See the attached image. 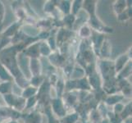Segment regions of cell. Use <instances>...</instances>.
Segmentation results:
<instances>
[{"label":"cell","mask_w":132,"mask_h":123,"mask_svg":"<svg viewBox=\"0 0 132 123\" xmlns=\"http://www.w3.org/2000/svg\"><path fill=\"white\" fill-rule=\"evenodd\" d=\"M24 48H26L24 44H19L6 47L0 51V62L7 68L18 86L22 89L30 85L29 80L22 72L17 62V54Z\"/></svg>","instance_id":"1"},{"label":"cell","mask_w":132,"mask_h":123,"mask_svg":"<svg viewBox=\"0 0 132 123\" xmlns=\"http://www.w3.org/2000/svg\"><path fill=\"white\" fill-rule=\"evenodd\" d=\"M98 68L100 74L103 80H108L115 78L117 73L115 71L114 62L109 59H100L98 62Z\"/></svg>","instance_id":"2"},{"label":"cell","mask_w":132,"mask_h":123,"mask_svg":"<svg viewBox=\"0 0 132 123\" xmlns=\"http://www.w3.org/2000/svg\"><path fill=\"white\" fill-rule=\"evenodd\" d=\"M50 108L51 111L58 119H61L63 117L67 115V109L66 104L63 102L62 98H54L51 99L50 101Z\"/></svg>","instance_id":"3"},{"label":"cell","mask_w":132,"mask_h":123,"mask_svg":"<svg viewBox=\"0 0 132 123\" xmlns=\"http://www.w3.org/2000/svg\"><path fill=\"white\" fill-rule=\"evenodd\" d=\"M87 79L89 81V84L90 85L91 89H94L95 91H99L102 89V80L100 75L98 73L97 70L95 69L93 71L87 75Z\"/></svg>","instance_id":"4"},{"label":"cell","mask_w":132,"mask_h":123,"mask_svg":"<svg viewBox=\"0 0 132 123\" xmlns=\"http://www.w3.org/2000/svg\"><path fill=\"white\" fill-rule=\"evenodd\" d=\"M21 112H17L10 107H0V117L6 119L17 121L19 118H21Z\"/></svg>","instance_id":"5"},{"label":"cell","mask_w":132,"mask_h":123,"mask_svg":"<svg viewBox=\"0 0 132 123\" xmlns=\"http://www.w3.org/2000/svg\"><path fill=\"white\" fill-rule=\"evenodd\" d=\"M21 53L25 57L29 58H39L40 53L39 48V41L28 45L26 48L22 50Z\"/></svg>","instance_id":"6"},{"label":"cell","mask_w":132,"mask_h":123,"mask_svg":"<svg viewBox=\"0 0 132 123\" xmlns=\"http://www.w3.org/2000/svg\"><path fill=\"white\" fill-rule=\"evenodd\" d=\"M65 56V54L61 53L60 52L54 51L48 56V60L53 67H63L67 61Z\"/></svg>","instance_id":"7"},{"label":"cell","mask_w":132,"mask_h":123,"mask_svg":"<svg viewBox=\"0 0 132 123\" xmlns=\"http://www.w3.org/2000/svg\"><path fill=\"white\" fill-rule=\"evenodd\" d=\"M21 117L24 119L25 123H42L43 121L41 112L37 109L27 112L26 114H21Z\"/></svg>","instance_id":"8"},{"label":"cell","mask_w":132,"mask_h":123,"mask_svg":"<svg viewBox=\"0 0 132 123\" xmlns=\"http://www.w3.org/2000/svg\"><path fill=\"white\" fill-rule=\"evenodd\" d=\"M131 59V54L128 53H126L124 54H121L118 57L116 61L114 62V67H115V71L116 73H119V72L123 69V68L126 66V64L128 63Z\"/></svg>","instance_id":"9"},{"label":"cell","mask_w":132,"mask_h":123,"mask_svg":"<svg viewBox=\"0 0 132 123\" xmlns=\"http://www.w3.org/2000/svg\"><path fill=\"white\" fill-rule=\"evenodd\" d=\"M29 71L31 76H37L42 75V65L39 58H30Z\"/></svg>","instance_id":"10"},{"label":"cell","mask_w":132,"mask_h":123,"mask_svg":"<svg viewBox=\"0 0 132 123\" xmlns=\"http://www.w3.org/2000/svg\"><path fill=\"white\" fill-rule=\"evenodd\" d=\"M21 24L22 23L20 21H16L14 23L11 24L5 30L3 31L1 35H3V37H6V38L12 39L15 36V35L21 30Z\"/></svg>","instance_id":"11"},{"label":"cell","mask_w":132,"mask_h":123,"mask_svg":"<svg viewBox=\"0 0 132 123\" xmlns=\"http://www.w3.org/2000/svg\"><path fill=\"white\" fill-rule=\"evenodd\" d=\"M112 54V48L108 39L105 38L99 51V57L101 59H108Z\"/></svg>","instance_id":"12"},{"label":"cell","mask_w":132,"mask_h":123,"mask_svg":"<svg viewBox=\"0 0 132 123\" xmlns=\"http://www.w3.org/2000/svg\"><path fill=\"white\" fill-rule=\"evenodd\" d=\"M130 7H131V4L126 3V1L125 0H117L113 3V11L117 15H119Z\"/></svg>","instance_id":"13"},{"label":"cell","mask_w":132,"mask_h":123,"mask_svg":"<svg viewBox=\"0 0 132 123\" xmlns=\"http://www.w3.org/2000/svg\"><path fill=\"white\" fill-rule=\"evenodd\" d=\"M82 7L89 14V17H93L96 15L95 14V12H96V2L95 1H91V0L83 1Z\"/></svg>","instance_id":"14"},{"label":"cell","mask_w":132,"mask_h":123,"mask_svg":"<svg viewBox=\"0 0 132 123\" xmlns=\"http://www.w3.org/2000/svg\"><path fill=\"white\" fill-rule=\"evenodd\" d=\"M124 99V96L121 94H112V95H107L104 98L103 103L108 105H115V104L121 103Z\"/></svg>","instance_id":"15"},{"label":"cell","mask_w":132,"mask_h":123,"mask_svg":"<svg viewBox=\"0 0 132 123\" xmlns=\"http://www.w3.org/2000/svg\"><path fill=\"white\" fill-rule=\"evenodd\" d=\"M57 8L59 9L64 16L71 14V2L68 0H63V1H57Z\"/></svg>","instance_id":"16"},{"label":"cell","mask_w":132,"mask_h":123,"mask_svg":"<svg viewBox=\"0 0 132 123\" xmlns=\"http://www.w3.org/2000/svg\"><path fill=\"white\" fill-rule=\"evenodd\" d=\"M39 53L40 56L43 57H48L53 52L51 48H49L47 41L41 40L39 41Z\"/></svg>","instance_id":"17"},{"label":"cell","mask_w":132,"mask_h":123,"mask_svg":"<svg viewBox=\"0 0 132 123\" xmlns=\"http://www.w3.org/2000/svg\"><path fill=\"white\" fill-rule=\"evenodd\" d=\"M13 89L12 81H3L0 83V94L5 95L12 94Z\"/></svg>","instance_id":"18"},{"label":"cell","mask_w":132,"mask_h":123,"mask_svg":"<svg viewBox=\"0 0 132 123\" xmlns=\"http://www.w3.org/2000/svg\"><path fill=\"white\" fill-rule=\"evenodd\" d=\"M37 93H38L37 88H35L34 86H31V85H28L27 87L23 89L21 96L25 99H27L29 98L35 96V95L37 94Z\"/></svg>","instance_id":"19"},{"label":"cell","mask_w":132,"mask_h":123,"mask_svg":"<svg viewBox=\"0 0 132 123\" xmlns=\"http://www.w3.org/2000/svg\"><path fill=\"white\" fill-rule=\"evenodd\" d=\"M131 75V61H130L126 64V66L122 69L119 73H117L116 76L117 80H122L126 79L127 77Z\"/></svg>","instance_id":"20"},{"label":"cell","mask_w":132,"mask_h":123,"mask_svg":"<svg viewBox=\"0 0 132 123\" xmlns=\"http://www.w3.org/2000/svg\"><path fill=\"white\" fill-rule=\"evenodd\" d=\"M62 26H64V28L66 27V29L71 30V27L73 26V25L76 22V16L72 14L64 16V17H63L62 20Z\"/></svg>","instance_id":"21"},{"label":"cell","mask_w":132,"mask_h":123,"mask_svg":"<svg viewBox=\"0 0 132 123\" xmlns=\"http://www.w3.org/2000/svg\"><path fill=\"white\" fill-rule=\"evenodd\" d=\"M3 99L5 103H7V107H10L12 108H13V107L15 106V104L17 101V99H18V95L15 94H5V95H3Z\"/></svg>","instance_id":"22"},{"label":"cell","mask_w":132,"mask_h":123,"mask_svg":"<svg viewBox=\"0 0 132 123\" xmlns=\"http://www.w3.org/2000/svg\"><path fill=\"white\" fill-rule=\"evenodd\" d=\"M0 80L3 81H12L13 78L7 68L0 62Z\"/></svg>","instance_id":"23"},{"label":"cell","mask_w":132,"mask_h":123,"mask_svg":"<svg viewBox=\"0 0 132 123\" xmlns=\"http://www.w3.org/2000/svg\"><path fill=\"white\" fill-rule=\"evenodd\" d=\"M79 115L76 112H74L70 113V114H67L65 117L59 119V121H60V123H76L79 120Z\"/></svg>","instance_id":"24"},{"label":"cell","mask_w":132,"mask_h":123,"mask_svg":"<svg viewBox=\"0 0 132 123\" xmlns=\"http://www.w3.org/2000/svg\"><path fill=\"white\" fill-rule=\"evenodd\" d=\"M45 80V77L44 76H31V78L29 80L30 85L34 86V87L39 89L41 85Z\"/></svg>","instance_id":"25"},{"label":"cell","mask_w":132,"mask_h":123,"mask_svg":"<svg viewBox=\"0 0 132 123\" xmlns=\"http://www.w3.org/2000/svg\"><path fill=\"white\" fill-rule=\"evenodd\" d=\"M92 35V29L88 25H83L79 30V35L84 39H87Z\"/></svg>","instance_id":"26"},{"label":"cell","mask_w":132,"mask_h":123,"mask_svg":"<svg viewBox=\"0 0 132 123\" xmlns=\"http://www.w3.org/2000/svg\"><path fill=\"white\" fill-rule=\"evenodd\" d=\"M83 1L82 0H76V1L71 2V14L76 16L78 14L80 10L82 8Z\"/></svg>","instance_id":"27"},{"label":"cell","mask_w":132,"mask_h":123,"mask_svg":"<svg viewBox=\"0 0 132 123\" xmlns=\"http://www.w3.org/2000/svg\"><path fill=\"white\" fill-rule=\"evenodd\" d=\"M56 1H47L44 3V11L48 13V14H50V13H53V12L56 10L57 7V3H55Z\"/></svg>","instance_id":"28"},{"label":"cell","mask_w":132,"mask_h":123,"mask_svg":"<svg viewBox=\"0 0 132 123\" xmlns=\"http://www.w3.org/2000/svg\"><path fill=\"white\" fill-rule=\"evenodd\" d=\"M44 113L48 117V123H60L58 118H57L52 112L51 108H50V105L44 109Z\"/></svg>","instance_id":"29"},{"label":"cell","mask_w":132,"mask_h":123,"mask_svg":"<svg viewBox=\"0 0 132 123\" xmlns=\"http://www.w3.org/2000/svg\"><path fill=\"white\" fill-rule=\"evenodd\" d=\"M120 117L122 119V121L126 120V118L131 117V102L128 103L126 105L124 106V108L120 114Z\"/></svg>","instance_id":"30"},{"label":"cell","mask_w":132,"mask_h":123,"mask_svg":"<svg viewBox=\"0 0 132 123\" xmlns=\"http://www.w3.org/2000/svg\"><path fill=\"white\" fill-rule=\"evenodd\" d=\"M130 18H131V7H128L123 12H121V14L117 15V19H118V21H122V22L128 21Z\"/></svg>","instance_id":"31"},{"label":"cell","mask_w":132,"mask_h":123,"mask_svg":"<svg viewBox=\"0 0 132 123\" xmlns=\"http://www.w3.org/2000/svg\"><path fill=\"white\" fill-rule=\"evenodd\" d=\"M37 103H38V99H37V97H36V95H35V96L31 97V98L27 99H26V103L25 111L35 108L36 105H37Z\"/></svg>","instance_id":"32"},{"label":"cell","mask_w":132,"mask_h":123,"mask_svg":"<svg viewBox=\"0 0 132 123\" xmlns=\"http://www.w3.org/2000/svg\"><path fill=\"white\" fill-rule=\"evenodd\" d=\"M124 104L123 103H118L117 104H115L114 105V108H113V113H115V114L117 115H120L122 110H123V108H124Z\"/></svg>","instance_id":"33"},{"label":"cell","mask_w":132,"mask_h":123,"mask_svg":"<svg viewBox=\"0 0 132 123\" xmlns=\"http://www.w3.org/2000/svg\"><path fill=\"white\" fill-rule=\"evenodd\" d=\"M5 7L2 1H0V25H3V22L5 17Z\"/></svg>","instance_id":"34"},{"label":"cell","mask_w":132,"mask_h":123,"mask_svg":"<svg viewBox=\"0 0 132 123\" xmlns=\"http://www.w3.org/2000/svg\"><path fill=\"white\" fill-rule=\"evenodd\" d=\"M124 123H132V121H131V117L126 118V120H124Z\"/></svg>","instance_id":"35"},{"label":"cell","mask_w":132,"mask_h":123,"mask_svg":"<svg viewBox=\"0 0 132 123\" xmlns=\"http://www.w3.org/2000/svg\"><path fill=\"white\" fill-rule=\"evenodd\" d=\"M7 123H19L17 121H15V120H11V121H8Z\"/></svg>","instance_id":"36"},{"label":"cell","mask_w":132,"mask_h":123,"mask_svg":"<svg viewBox=\"0 0 132 123\" xmlns=\"http://www.w3.org/2000/svg\"><path fill=\"white\" fill-rule=\"evenodd\" d=\"M82 123H92L90 121H89L88 119H85V120H83L82 121Z\"/></svg>","instance_id":"37"},{"label":"cell","mask_w":132,"mask_h":123,"mask_svg":"<svg viewBox=\"0 0 132 123\" xmlns=\"http://www.w3.org/2000/svg\"><path fill=\"white\" fill-rule=\"evenodd\" d=\"M3 32V25H0V35H1Z\"/></svg>","instance_id":"38"}]
</instances>
